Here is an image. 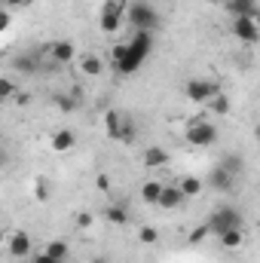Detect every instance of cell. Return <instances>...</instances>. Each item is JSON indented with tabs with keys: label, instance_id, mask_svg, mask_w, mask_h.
Returning <instances> with one entry per match:
<instances>
[{
	"label": "cell",
	"instance_id": "obj_9",
	"mask_svg": "<svg viewBox=\"0 0 260 263\" xmlns=\"http://www.w3.org/2000/svg\"><path fill=\"white\" fill-rule=\"evenodd\" d=\"M12 67H15L18 73H25V77L40 73V67H43V62H40V49H37V52H22V55H15V59H12Z\"/></svg>",
	"mask_w": 260,
	"mask_h": 263
},
{
	"label": "cell",
	"instance_id": "obj_7",
	"mask_svg": "<svg viewBox=\"0 0 260 263\" xmlns=\"http://www.w3.org/2000/svg\"><path fill=\"white\" fill-rule=\"evenodd\" d=\"M98 25H101V31H104V34H117V31H120V25H123V6H120V3H114V0H110V3H104Z\"/></svg>",
	"mask_w": 260,
	"mask_h": 263
},
{
	"label": "cell",
	"instance_id": "obj_34",
	"mask_svg": "<svg viewBox=\"0 0 260 263\" xmlns=\"http://www.w3.org/2000/svg\"><path fill=\"white\" fill-rule=\"evenodd\" d=\"M123 55H126V43H117V46H114V52H110V59H114V65H117V62H120Z\"/></svg>",
	"mask_w": 260,
	"mask_h": 263
},
{
	"label": "cell",
	"instance_id": "obj_33",
	"mask_svg": "<svg viewBox=\"0 0 260 263\" xmlns=\"http://www.w3.org/2000/svg\"><path fill=\"white\" fill-rule=\"evenodd\" d=\"M31 263H65V260H55V257H49L46 251H40V254H34V257H31Z\"/></svg>",
	"mask_w": 260,
	"mask_h": 263
},
{
	"label": "cell",
	"instance_id": "obj_6",
	"mask_svg": "<svg viewBox=\"0 0 260 263\" xmlns=\"http://www.w3.org/2000/svg\"><path fill=\"white\" fill-rule=\"evenodd\" d=\"M40 55H46L52 65H67V62H73V59H77V46H73V43H67V40H55V43L43 46V49H40Z\"/></svg>",
	"mask_w": 260,
	"mask_h": 263
},
{
	"label": "cell",
	"instance_id": "obj_18",
	"mask_svg": "<svg viewBox=\"0 0 260 263\" xmlns=\"http://www.w3.org/2000/svg\"><path fill=\"white\" fill-rule=\"evenodd\" d=\"M159 193H162V181H144V187H141V199H144L147 205H156Z\"/></svg>",
	"mask_w": 260,
	"mask_h": 263
},
{
	"label": "cell",
	"instance_id": "obj_29",
	"mask_svg": "<svg viewBox=\"0 0 260 263\" xmlns=\"http://www.w3.org/2000/svg\"><path fill=\"white\" fill-rule=\"evenodd\" d=\"M132 138H135V123L126 117V120H123V135H120V141H132Z\"/></svg>",
	"mask_w": 260,
	"mask_h": 263
},
{
	"label": "cell",
	"instance_id": "obj_25",
	"mask_svg": "<svg viewBox=\"0 0 260 263\" xmlns=\"http://www.w3.org/2000/svg\"><path fill=\"white\" fill-rule=\"evenodd\" d=\"M230 175H242V168H245V162H242V156H236V153H227L224 156V162H220Z\"/></svg>",
	"mask_w": 260,
	"mask_h": 263
},
{
	"label": "cell",
	"instance_id": "obj_38",
	"mask_svg": "<svg viewBox=\"0 0 260 263\" xmlns=\"http://www.w3.org/2000/svg\"><path fill=\"white\" fill-rule=\"evenodd\" d=\"M89 263H110V260H107V257H92Z\"/></svg>",
	"mask_w": 260,
	"mask_h": 263
},
{
	"label": "cell",
	"instance_id": "obj_1",
	"mask_svg": "<svg viewBox=\"0 0 260 263\" xmlns=\"http://www.w3.org/2000/svg\"><path fill=\"white\" fill-rule=\"evenodd\" d=\"M150 52H153V34H147V31H135V37L126 43V55H123L114 67H117L120 73L129 77V73H135L138 67L147 62Z\"/></svg>",
	"mask_w": 260,
	"mask_h": 263
},
{
	"label": "cell",
	"instance_id": "obj_11",
	"mask_svg": "<svg viewBox=\"0 0 260 263\" xmlns=\"http://www.w3.org/2000/svg\"><path fill=\"white\" fill-rule=\"evenodd\" d=\"M9 254L18 257V260H28V257H31V236H28L25 230H15V233L9 236Z\"/></svg>",
	"mask_w": 260,
	"mask_h": 263
},
{
	"label": "cell",
	"instance_id": "obj_4",
	"mask_svg": "<svg viewBox=\"0 0 260 263\" xmlns=\"http://www.w3.org/2000/svg\"><path fill=\"white\" fill-rule=\"evenodd\" d=\"M217 92H220V86L214 80H187V86H184V95L193 104H208V98L217 95Z\"/></svg>",
	"mask_w": 260,
	"mask_h": 263
},
{
	"label": "cell",
	"instance_id": "obj_2",
	"mask_svg": "<svg viewBox=\"0 0 260 263\" xmlns=\"http://www.w3.org/2000/svg\"><path fill=\"white\" fill-rule=\"evenodd\" d=\"M205 230H208V236H220L227 230H245V217H242V211H236L230 205H220L208 214Z\"/></svg>",
	"mask_w": 260,
	"mask_h": 263
},
{
	"label": "cell",
	"instance_id": "obj_22",
	"mask_svg": "<svg viewBox=\"0 0 260 263\" xmlns=\"http://www.w3.org/2000/svg\"><path fill=\"white\" fill-rule=\"evenodd\" d=\"M55 104H59V110L73 114V110L80 107V92H70V95H55Z\"/></svg>",
	"mask_w": 260,
	"mask_h": 263
},
{
	"label": "cell",
	"instance_id": "obj_35",
	"mask_svg": "<svg viewBox=\"0 0 260 263\" xmlns=\"http://www.w3.org/2000/svg\"><path fill=\"white\" fill-rule=\"evenodd\" d=\"M0 3H3L6 9H22V6H28L31 0H0Z\"/></svg>",
	"mask_w": 260,
	"mask_h": 263
},
{
	"label": "cell",
	"instance_id": "obj_13",
	"mask_svg": "<svg viewBox=\"0 0 260 263\" xmlns=\"http://www.w3.org/2000/svg\"><path fill=\"white\" fill-rule=\"evenodd\" d=\"M187 199H184V193L178 190V187H169V184H162V193H159V199H156V205L159 208H165V211H175V208H181Z\"/></svg>",
	"mask_w": 260,
	"mask_h": 263
},
{
	"label": "cell",
	"instance_id": "obj_15",
	"mask_svg": "<svg viewBox=\"0 0 260 263\" xmlns=\"http://www.w3.org/2000/svg\"><path fill=\"white\" fill-rule=\"evenodd\" d=\"M123 120H126V114H120V110H107L104 114V129H107V135L114 141H120V135H123Z\"/></svg>",
	"mask_w": 260,
	"mask_h": 263
},
{
	"label": "cell",
	"instance_id": "obj_12",
	"mask_svg": "<svg viewBox=\"0 0 260 263\" xmlns=\"http://www.w3.org/2000/svg\"><path fill=\"white\" fill-rule=\"evenodd\" d=\"M227 12L233 18H257V0H227Z\"/></svg>",
	"mask_w": 260,
	"mask_h": 263
},
{
	"label": "cell",
	"instance_id": "obj_36",
	"mask_svg": "<svg viewBox=\"0 0 260 263\" xmlns=\"http://www.w3.org/2000/svg\"><path fill=\"white\" fill-rule=\"evenodd\" d=\"M98 190H110V181H107V175H98Z\"/></svg>",
	"mask_w": 260,
	"mask_h": 263
},
{
	"label": "cell",
	"instance_id": "obj_32",
	"mask_svg": "<svg viewBox=\"0 0 260 263\" xmlns=\"http://www.w3.org/2000/svg\"><path fill=\"white\" fill-rule=\"evenodd\" d=\"M77 227H80V230L92 227V214H89V211H80V214H77Z\"/></svg>",
	"mask_w": 260,
	"mask_h": 263
},
{
	"label": "cell",
	"instance_id": "obj_3",
	"mask_svg": "<svg viewBox=\"0 0 260 263\" xmlns=\"http://www.w3.org/2000/svg\"><path fill=\"white\" fill-rule=\"evenodd\" d=\"M126 22H129L135 31H147V34H153V31L159 28V12H156L150 3H144V0H135L129 9H126Z\"/></svg>",
	"mask_w": 260,
	"mask_h": 263
},
{
	"label": "cell",
	"instance_id": "obj_26",
	"mask_svg": "<svg viewBox=\"0 0 260 263\" xmlns=\"http://www.w3.org/2000/svg\"><path fill=\"white\" fill-rule=\"evenodd\" d=\"M15 92H18V83H15V80H9V77H0V101L15 98Z\"/></svg>",
	"mask_w": 260,
	"mask_h": 263
},
{
	"label": "cell",
	"instance_id": "obj_24",
	"mask_svg": "<svg viewBox=\"0 0 260 263\" xmlns=\"http://www.w3.org/2000/svg\"><path fill=\"white\" fill-rule=\"evenodd\" d=\"M208 104H211V110H214L217 117H224V114H230V98H227L224 92H217V95H211V98H208Z\"/></svg>",
	"mask_w": 260,
	"mask_h": 263
},
{
	"label": "cell",
	"instance_id": "obj_17",
	"mask_svg": "<svg viewBox=\"0 0 260 263\" xmlns=\"http://www.w3.org/2000/svg\"><path fill=\"white\" fill-rule=\"evenodd\" d=\"M80 70H83L86 77H101L104 62H101L98 55H92V52H89V55H83V59H80Z\"/></svg>",
	"mask_w": 260,
	"mask_h": 263
},
{
	"label": "cell",
	"instance_id": "obj_5",
	"mask_svg": "<svg viewBox=\"0 0 260 263\" xmlns=\"http://www.w3.org/2000/svg\"><path fill=\"white\" fill-rule=\"evenodd\" d=\"M184 135H187V144H193V147H211V144L217 141V129H214L211 123H205V120L190 123Z\"/></svg>",
	"mask_w": 260,
	"mask_h": 263
},
{
	"label": "cell",
	"instance_id": "obj_14",
	"mask_svg": "<svg viewBox=\"0 0 260 263\" xmlns=\"http://www.w3.org/2000/svg\"><path fill=\"white\" fill-rule=\"evenodd\" d=\"M49 144H52V150H55V153H67V150H73L77 135H73L70 129H62V132H55V135H52V141H49Z\"/></svg>",
	"mask_w": 260,
	"mask_h": 263
},
{
	"label": "cell",
	"instance_id": "obj_28",
	"mask_svg": "<svg viewBox=\"0 0 260 263\" xmlns=\"http://www.w3.org/2000/svg\"><path fill=\"white\" fill-rule=\"evenodd\" d=\"M156 239H159L156 227H141V230H138V242H144V245H156Z\"/></svg>",
	"mask_w": 260,
	"mask_h": 263
},
{
	"label": "cell",
	"instance_id": "obj_10",
	"mask_svg": "<svg viewBox=\"0 0 260 263\" xmlns=\"http://www.w3.org/2000/svg\"><path fill=\"white\" fill-rule=\"evenodd\" d=\"M208 184H211V190H217V193H230V190L236 187V175H230L224 165H214L211 175H208Z\"/></svg>",
	"mask_w": 260,
	"mask_h": 263
},
{
	"label": "cell",
	"instance_id": "obj_23",
	"mask_svg": "<svg viewBox=\"0 0 260 263\" xmlns=\"http://www.w3.org/2000/svg\"><path fill=\"white\" fill-rule=\"evenodd\" d=\"M43 251H46L49 257H55V260H65V257H67V242H65V239H52Z\"/></svg>",
	"mask_w": 260,
	"mask_h": 263
},
{
	"label": "cell",
	"instance_id": "obj_27",
	"mask_svg": "<svg viewBox=\"0 0 260 263\" xmlns=\"http://www.w3.org/2000/svg\"><path fill=\"white\" fill-rule=\"evenodd\" d=\"M34 196L40 199V202H46V199L52 196V190H49V178H43V175H40V178L34 181Z\"/></svg>",
	"mask_w": 260,
	"mask_h": 263
},
{
	"label": "cell",
	"instance_id": "obj_30",
	"mask_svg": "<svg viewBox=\"0 0 260 263\" xmlns=\"http://www.w3.org/2000/svg\"><path fill=\"white\" fill-rule=\"evenodd\" d=\"M9 25H12L9 9H0V34H6V31H9Z\"/></svg>",
	"mask_w": 260,
	"mask_h": 263
},
{
	"label": "cell",
	"instance_id": "obj_39",
	"mask_svg": "<svg viewBox=\"0 0 260 263\" xmlns=\"http://www.w3.org/2000/svg\"><path fill=\"white\" fill-rule=\"evenodd\" d=\"M25 263H31V260H25Z\"/></svg>",
	"mask_w": 260,
	"mask_h": 263
},
{
	"label": "cell",
	"instance_id": "obj_21",
	"mask_svg": "<svg viewBox=\"0 0 260 263\" xmlns=\"http://www.w3.org/2000/svg\"><path fill=\"white\" fill-rule=\"evenodd\" d=\"M217 239H220V245H224L227 251H233V248H239V245H242L245 233H242V230H227V233H220Z\"/></svg>",
	"mask_w": 260,
	"mask_h": 263
},
{
	"label": "cell",
	"instance_id": "obj_20",
	"mask_svg": "<svg viewBox=\"0 0 260 263\" xmlns=\"http://www.w3.org/2000/svg\"><path fill=\"white\" fill-rule=\"evenodd\" d=\"M104 217H107L110 223H117V227L129 223V211H126L123 205H107V208H104Z\"/></svg>",
	"mask_w": 260,
	"mask_h": 263
},
{
	"label": "cell",
	"instance_id": "obj_31",
	"mask_svg": "<svg viewBox=\"0 0 260 263\" xmlns=\"http://www.w3.org/2000/svg\"><path fill=\"white\" fill-rule=\"evenodd\" d=\"M205 236H208V230H205V223H202V227H196V230H193V236H190V245H199V242H202Z\"/></svg>",
	"mask_w": 260,
	"mask_h": 263
},
{
	"label": "cell",
	"instance_id": "obj_8",
	"mask_svg": "<svg viewBox=\"0 0 260 263\" xmlns=\"http://www.w3.org/2000/svg\"><path fill=\"white\" fill-rule=\"evenodd\" d=\"M233 34H236V40H242V43H257V18H233Z\"/></svg>",
	"mask_w": 260,
	"mask_h": 263
},
{
	"label": "cell",
	"instance_id": "obj_19",
	"mask_svg": "<svg viewBox=\"0 0 260 263\" xmlns=\"http://www.w3.org/2000/svg\"><path fill=\"white\" fill-rule=\"evenodd\" d=\"M202 187H205V184H202L199 178H193V175H190V178H184V181L178 184V190L184 193V199H193V196H199V193H202Z\"/></svg>",
	"mask_w": 260,
	"mask_h": 263
},
{
	"label": "cell",
	"instance_id": "obj_16",
	"mask_svg": "<svg viewBox=\"0 0 260 263\" xmlns=\"http://www.w3.org/2000/svg\"><path fill=\"white\" fill-rule=\"evenodd\" d=\"M165 162H169V153L162 147H147L144 150V165L147 168H162Z\"/></svg>",
	"mask_w": 260,
	"mask_h": 263
},
{
	"label": "cell",
	"instance_id": "obj_37",
	"mask_svg": "<svg viewBox=\"0 0 260 263\" xmlns=\"http://www.w3.org/2000/svg\"><path fill=\"white\" fill-rule=\"evenodd\" d=\"M6 165H9V156H6V150L0 147V168H6Z\"/></svg>",
	"mask_w": 260,
	"mask_h": 263
}]
</instances>
